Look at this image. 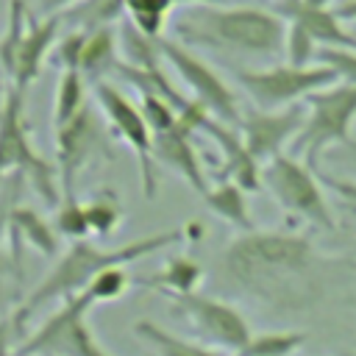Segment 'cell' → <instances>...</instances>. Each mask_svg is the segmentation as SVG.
<instances>
[{
	"label": "cell",
	"instance_id": "1",
	"mask_svg": "<svg viewBox=\"0 0 356 356\" xmlns=\"http://www.w3.org/2000/svg\"><path fill=\"white\" fill-rule=\"evenodd\" d=\"M220 270L259 303L298 309L320 286V256L312 242L289 231H245L220 253Z\"/></svg>",
	"mask_w": 356,
	"mask_h": 356
},
{
	"label": "cell",
	"instance_id": "2",
	"mask_svg": "<svg viewBox=\"0 0 356 356\" xmlns=\"http://www.w3.org/2000/svg\"><path fill=\"white\" fill-rule=\"evenodd\" d=\"M172 39L184 47H206L231 56L278 58L284 56L286 22L256 6H186L170 17Z\"/></svg>",
	"mask_w": 356,
	"mask_h": 356
},
{
	"label": "cell",
	"instance_id": "3",
	"mask_svg": "<svg viewBox=\"0 0 356 356\" xmlns=\"http://www.w3.org/2000/svg\"><path fill=\"white\" fill-rule=\"evenodd\" d=\"M184 239V228H170V231H159V234H147L142 239H134L128 245H117V248H100L89 239L81 242H70V248L56 259V264L50 267V273L28 292V298L22 303H17V309L11 312L14 323L19 331H25V323L33 317V312H39L44 303L50 300H67L78 292H83L89 286V281L95 275H100L106 267H117V264H128L136 259H145L150 253H159L175 242Z\"/></svg>",
	"mask_w": 356,
	"mask_h": 356
},
{
	"label": "cell",
	"instance_id": "4",
	"mask_svg": "<svg viewBox=\"0 0 356 356\" xmlns=\"http://www.w3.org/2000/svg\"><path fill=\"white\" fill-rule=\"evenodd\" d=\"M61 14L33 17L25 0H8V19L0 36V67L17 92H25L44 70L61 36Z\"/></svg>",
	"mask_w": 356,
	"mask_h": 356
},
{
	"label": "cell",
	"instance_id": "5",
	"mask_svg": "<svg viewBox=\"0 0 356 356\" xmlns=\"http://www.w3.org/2000/svg\"><path fill=\"white\" fill-rule=\"evenodd\" d=\"M6 175H19L33 186V192L47 206L53 209L58 206L61 200L58 170L33 147L25 122V92H17L14 86L8 89L6 103L0 108V178Z\"/></svg>",
	"mask_w": 356,
	"mask_h": 356
},
{
	"label": "cell",
	"instance_id": "6",
	"mask_svg": "<svg viewBox=\"0 0 356 356\" xmlns=\"http://www.w3.org/2000/svg\"><path fill=\"white\" fill-rule=\"evenodd\" d=\"M303 106L306 122L295 139V150L300 153L303 164L317 172L320 159L331 145H350L356 125V86L337 81L312 92Z\"/></svg>",
	"mask_w": 356,
	"mask_h": 356
},
{
	"label": "cell",
	"instance_id": "7",
	"mask_svg": "<svg viewBox=\"0 0 356 356\" xmlns=\"http://www.w3.org/2000/svg\"><path fill=\"white\" fill-rule=\"evenodd\" d=\"M92 309L95 303L86 292L61 300L58 309L19 342L17 356H111L86 323Z\"/></svg>",
	"mask_w": 356,
	"mask_h": 356
},
{
	"label": "cell",
	"instance_id": "8",
	"mask_svg": "<svg viewBox=\"0 0 356 356\" xmlns=\"http://www.w3.org/2000/svg\"><path fill=\"white\" fill-rule=\"evenodd\" d=\"M234 75L259 111H278L295 106L306 100L312 92L337 83V75L323 64H312V67L275 64L261 70H234Z\"/></svg>",
	"mask_w": 356,
	"mask_h": 356
},
{
	"label": "cell",
	"instance_id": "9",
	"mask_svg": "<svg viewBox=\"0 0 356 356\" xmlns=\"http://www.w3.org/2000/svg\"><path fill=\"white\" fill-rule=\"evenodd\" d=\"M261 186L278 200L281 209L309 220L312 225H320V228L337 225L317 175L295 156L281 153L267 164H261Z\"/></svg>",
	"mask_w": 356,
	"mask_h": 356
},
{
	"label": "cell",
	"instance_id": "10",
	"mask_svg": "<svg viewBox=\"0 0 356 356\" xmlns=\"http://www.w3.org/2000/svg\"><path fill=\"white\" fill-rule=\"evenodd\" d=\"M92 95L108 122V128L114 131V136L120 142H125L131 147V153L139 161V178H142V192L145 197H156V156H153V131L147 125V120L142 117L139 106L134 100H128L117 86H111L108 81H100L92 86Z\"/></svg>",
	"mask_w": 356,
	"mask_h": 356
},
{
	"label": "cell",
	"instance_id": "11",
	"mask_svg": "<svg viewBox=\"0 0 356 356\" xmlns=\"http://www.w3.org/2000/svg\"><path fill=\"white\" fill-rule=\"evenodd\" d=\"M161 58L178 72V78L189 86L192 100L200 103L211 117H217L220 122L236 128L242 120V111L236 106V97L231 95V89L225 86V81L189 47H184L181 42L170 39V36H159L156 39Z\"/></svg>",
	"mask_w": 356,
	"mask_h": 356
},
{
	"label": "cell",
	"instance_id": "12",
	"mask_svg": "<svg viewBox=\"0 0 356 356\" xmlns=\"http://www.w3.org/2000/svg\"><path fill=\"white\" fill-rule=\"evenodd\" d=\"M172 300V312L189 323V328L211 348L225 353H239L250 342V325L248 320L231 306L217 298L206 295H167Z\"/></svg>",
	"mask_w": 356,
	"mask_h": 356
},
{
	"label": "cell",
	"instance_id": "13",
	"mask_svg": "<svg viewBox=\"0 0 356 356\" xmlns=\"http://www.w3.org/2000/svg\"><path fill=\"white\" fill-rule=\"evenodd\" d=\"M53 134H56V170H58L61 195H75V181L81 170L95 159H100L103 153H108L106 134L89 106L67 125L56 128Z\"/></svg>",
	"mask_w": 356,
	"mask_h": 356
},
{
	"label": "cell",
	"instance_id": "14",
	"mask_svg": "<svg viewBox=\"0 0 356 356\" xmlns=\"http://www.w3.org/2000/svg\"><path fill=\"white\" fill-rule=\"evenodd\" d=\"M303 122H306V106L295 103V106H286L278 111H259V108L242 111L236 131H239V139H242L245 150L250 153V159L261 167L270 159L281 156L284 145L289 139H298Z\"/></svg>",
	"mask_w": 356,
	"mask_h": 356
},
{
	"label": "cell",
	"instance_id": "15",
	"mask_svg": "<svg viewBox=\"0 0 356 356\" xmlns=\"http://www.w3.org/2000/svg\"><path fill=\"white\" fill-rule=\"evenodd\" d=\"M286 25L300 28L309 33L317 47H342V50H356V33L345 31V22L337 19L334 8H320L309 6L306 0H275L273 8Z\"/></svg>",
	"mask_w": 356,
	"mask_h": 356
},
{
	"label": "cell",
	"instance_id": "16",
	"mask_svg": "<svg viewBox=\"0 0 356 356\" xmlns=\"http://www.w3.org/2000/svg\"><path fill=\"white\" fill-rule=\"evenodd\" d=\"M153 156L159 164L170 167L172 172H178L200 197L209 192V181H206V172H203V161L192 145V131L178 120L175 128L164 131V134H156L153 136Z\"/></svg>",
	"mask_w": 356,
	"mask_h": 356
},
{
	"label": "cell",
	"instance_id": "17",
	"mask_svg": "<svg viewBox=\"0 0 356 356\" xmlns=\"http://www.w3.org/2000/svg\"><path fill=\"white\" fill-rule=\"evenodd\" d=\"M8 239H11L14 253L19 250V245H28L47 259L58 256V234L53 222H47L33 206L14 203L8 209Z\"/></svg>",
	"mask_w": 356,
	"mask_h": 356
},
{
	"label": "cell",
	"instance_id": "18",
	"mask_svg": "<svg viewBox=\"0 0 356 356\" xmlns=\"http://www.w3.org/2000/svg\"><path fill=\"white\" fill-rule=\"evenodd\" d=\"M120 61H122L120 58V39H117V31L111 25L83 33V44H81V56H78V72L92 86L106 81L111 72H117Z\"/></svg>",
	"mask_w": 356,
	"mask_h": 356
},
{
	"label": "cell",
	"instance_id": "19",
	"mask_svg": "<svg viewBox=\"0 0 356 356\" xmlns=\"http://www.w3.org/2000/svg\"><path fill=\"white\" fill-rule=\"evenodd\" d=\"M134 284L139 286H150V289H159L164 295H192L200 281H203V267L195 261V259H186V256H172L164 261V267L150 275V278H131Z\"/></svg>",
	"mask_w": 356,
	"mask_h": 356
},
{
	"label": "cell",
	"instance_id": "20",
	"mask_svg": "<svg viewBox=\"0 0 356 356\" xmlns=\"http://www.w3.org/2000/svg\"><path fill=\"white\" fill-rule=\"evenodd\" d=\"M206 206L220 217L225 220L228 225L239 228L242 234L245 231H253V222H250V214H248V203H245V192L228 181V178H220L217 184L209 186V192L203 195Z\"/></svg>",
	"mask_w": 356,
	"mask_h": 356
},
{
	"label": "cell",
	"instance_id": "21",
	"mask_svg": "<svg viewBox=\"0 0 356 356\" xmlns=\"http://www.w3.org/2000/svg\"><path fill=\"white\" fill-rule=\"evenodd\" d=\"M134 334L142 337L147 345H153L156 356H225L222 350L211 348V345H200V342H192V339H184L150 320H139L134 325Z\"/></svg>",
	"mask_w": 356,
	"mask_h": 356
},
{
	"label": "cell",
	"instance_id": "22",
	"mask_svg": "<svg viewBox=\"0 0 356 356\" xmlns=\"http://www.w3.org/2000/svg\"><path fill=\"white\" fill-rule=\"evenodd\" d=\"M86 106H89V100H86V78L78 70H61V78H58L56 95H53V131L67 125Z\"/></svg>",
	"mask_w": 356,
	"mask_h": 356
},
{
	"label": "cell",
	"instance_id": "23",
	"mask_svg": "<svg viewBox=\"0 0 356 356\" xmlns=\"http://www.w3.org/2000/svg\"><path fill=\"white\" fill-rule=\"evenodd\" d=\"M122 3L131 25L147 39L164 36V28L175 11V0H122Z\"/></svg>",
	"mask_w": 356,
	"mask_h": 356
},
{
	"label": "cell",
	"instance_id": "24",
	"mask_svg": "<svg viewBox=\"0 0 356 356\" xmlns=\"http://www.w3.org/2000/svg\"><path fill=\"white\" fill-rule=\"evenodd\" d=\"M83 211H86V222H89V234L95 236H108L117 231V225L122 222V206L114 189H100L95 192L89 200H83Z\"/></svg>",
	"mask_w": 356,
	"mask_h": 356
},
{
	"label": "cell",
	"instance_id": "25",
	"mask_svg": "<svg viewBox=\"0 0 356 356\" xmlns=\"http://www.w3.org/2000/svg\"><path fill=\"white\" fill-rule=\"evenodd\" d=\"M122 11H125L122 0H83L61 17L75 22L78 31H95V28L114 25V19H120Z\"/></svg>",
	"mask_w": 356,
	"mask_h": 356
},
{
	"label": "cell",
	"instance_id": "26",
	"mask_svg": "<svg viewBox=\"0 0 356 356\" xmlns=\"http://www.w3.org/2000/svg\"><path fill=\"white\" fill-rule=\"evenodd\" d=\"M53 228L58 236H64L70 242H81V239L92 236L89 222H86V211H83V203L78 200V195H61V200L56 206Z\"/></svg>",
	"mask_w": 356,
	"mask_h": 356
},
{
	"label": "cell",
	"instance_id": "27",
	"mask_svg": "<svg viewBox=\"0 0 356 356\" xmlns=\"http://www.w3.org/2000/svg\"><path fill=\"white\" fill-rule=\"evenodd\" d=\"M303 342H306V334H300V331L259 334V337H250V342L239 350V356H289Z\"/></svg>",
	"mask_w": 356,
	"mask_h": 356
},
{
	"label": "cell",
	"instance_id": "28",
	"mask_svg": "<svg viewBox=\"0 0 356 356\" xmlns=\"http://www.w3.org/2000/svg\"><path fill=\"white\" fill-rule=\"evenodd\" d=\"M131 284H134V281H131V275L125 273V267L117 264V267H106L100 275H95L83 292L92 298L95 306H97V303H114V300H120V298L128 292Z\"/></svg>",
	"mask_w": 356,
	"mask_h": 356
},
{
	"label": "cell",
	"instance_id": "29",
	"mask_svg": "<svg viewBox=\"0 0 356 356\" xmlns=\"http://www.w3.org/2000/svg\"><path fill=\"white\" fill-rule=\"evenodd\" d=\"M317 50L320 47L309 33H303L295 25H286V42H284L286 61L284 64H289V67H312V64H317Z\"/></svg>",
	"mask_w": 356,
	"mask_h": 356
},
{
	"label": "cell",
	"instance_id": "30",
	"mask_svg": "<svg viewBox=\"0 0 356 356\" xmlns=\"http://www.w3.org/2000/svg\"><path fill=\"white\" fill-rule=\"evenodd\" d=\"M317 64L328 67L337 81L356 86V50H342V47H320L317 50Z\"/></svg>",
	"mask_w": 356,
	"mask_h": 356
},
{
	"label": "cell",
	"instance_id": "31",
	"mask_svg": "<svg viewBox=\"0 0 356 356\" xmlns=\"http://www.w3.org/2000/svg\"><path fill=\"white\" fill-rule=\"evenodd\" d=\"M22 339H25V337H22V331L17 328L14 317H11V314L3 317V320H0V356H17V348H19Z\"/></svg>",
	"mask_w": 356,
	"mask_h": 356
},
{
	"label": "cell",
	"instance_id": "32",
	"mask_svg": "<svg viewBox=\"0 0 356 356\" xmlns=\"http://www.w3.org/2000/svg\"><path fill=\"white\" fill-rule=\"evenodd\" d=\"M11 206H14V203L0 200V275H6L8 267H11V259H8V253H6V239H8V209H11Z\"/></svg>",
	"mask_w": 356,
	"mask_h": 356
},
{
	"label": "cell",
	"instance_id": "33",
	"mask_svg": "<svg viewBox=\"0 0 356 356\" xmlns=\"http://www.w3.org/2000/svg\"><path fill=\"white\" fill-rule=\"evenodd\" d=\"M325 184L334 186V192L339 197H345L353 209H356V181H342V178H325Z\"/></svg>",
	"mask_w": 356,
	"mask_h": 356
},
{
	"label": "cell",
	"instance_id": "34",
	"mask_svg": "<svg viewBox=\"0 0 356 356\" xmlns=\"http://www.w3.org/2000/svg\"><path fill=\"white\" fill-rule=\"evenodd\" d=\"M14 309H17V306H14V289H11V284L6 281V275H0V320L8 317Z\"/></svg>",
	"mask_w": 356,
	"mask_h": 356
},
{
	"label": "cell",
	"instance_id": "35",
	"mask_svg": "<svg viewBox=\"0 0 356 356\" xmlns=\"http://www.w3.org/2000/svg\"><path fill=\"white\" fill-rule=\"evenodd\" d=\"M78 3H83V0H42V11L44 14H64V11L75 8Z\"/></svg>",
	"mask_w": 356,
	"mask_h": 356
},
{
	"label": "cell",
	"instance_id": "36",
	"mask_svg": "<svg viewBox=\"0 0 356 356\" xmlns=\"http://www.w3.org/2000/svg\"><path fill=\"white\" fill-rule=\"evenodd\" d=\"M334 14H337L339 22H353V25H356V0H348V3L337 6Z\"/></svg>",
	"mask_w": 356,
	"mask_h": 356
},
{
	"label": "cell",
	"instance_id": "37",
	"mask_svg": "<svg viewBox=\"0 0 356 356\" xmlns=\"http://www.w3.org/2000/svg\"><path fill=\"white\" fill-rule=\"evenodd\" d=\"M186 6H228V0H175V8Z\"/></svg>",
	"mask_w": 356,
	"mask_h": 356
},
{
	"label": "cell",
	"instance_id": "38",
	"mask_svg": "<svg viewBox=\"0 0 356 356\" xmlns=\"http://www.w3.org/2000/svg\"><path fill=\"white\" fill-rule=\"evenodd\" d=\"M8 89H11V86H6V72H3V67H0V108H3V103H6Z\"/></svg>",
	"mask_w": 356,
	"mask_h": 356
},
{
	"label": "cell",
	"instance_id": "39",
	"mask_svg": "<svg viewBox=\"0 0 356 356\" xmlns=\"http://www.w3.org/2000/svg\"><path fill=\"white\" fill-rule=\"evenodd\" d=\"M309 6H320V8H331V0H306Z\"/></svg>",
	"mask_w": 356,
	"mask_h": 356
},
{
	"label": "cell",
	"instance_id": "40",
	"mask_svg": "<svg viewBox=\"0 0 356 356\" xmlns=\"http://www.w3.org/2000/svg\"><path fill=\"white\" fill-rule=\"evenodd\" d=\"M228 356H239V353H228Z\"/></svg>",
	"mask_w": 356,
	"mask_h": 356
},
{
	"label": "cell",
	"instance_id": "41",
	"mask_svg": "<svg viewBox=\"0 0 356 356\" xmlns=\"http://www.w3.org/2000/svg\"><path fill=\"white\" fill-rule=\"evenodd\" d=\"M0 184H3V178H0Z\"/></svg>",
	"mask_w": 356,
	"mask_h": 356
}]
</instances>
